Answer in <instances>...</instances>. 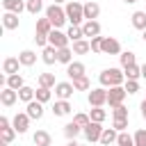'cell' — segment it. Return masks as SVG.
Listing matches in <instances>:
<instances>
[{"label":"cell","instance_id":"obj_1","mask_svg":"<svg viewBox=\"0 0 146 146\" xmlns=\"http://www.w3.org/2000/svg\"><path fill=\"white\" fill-rule=\"evenodd\" d=\"M98 80H100L103 87H121L123 80H125V73H123L121 68H105V71L98 75Z\"/></svg>","mask_w":146,"mask_h":146},{"label":"cell","instance_id":"obj_2","mask_svg":"<svg viewBox=\"0 0 146 146\" xmlns=\"http://www.w3.org/2000/svg\"><path fill=\"white\" fill-rule=\"evenodd\" d=\"M64 11H66V18L71 21V25H82L84 23V5L71 0V2H66Z\"/></svg>","mask_w":146,"mask_h":146},{"label":"cell","instance_id":"obj_3","mask_svg":"<svg viewBox=\"0 0 146 146\" xmlns=\"http://www.w3.org/2000/svg\"><path fill=\"white\" fill-rule=\"evenodd\" d=\"M46 18L52 23V27H55V30H57V27H62V25L68 21V18H66V11H64L59 5H50V7L46 9Z\"/></svg>","mask_w":146,"mask_h":146},{"label":"cell","instance_id":"obj_4","mask_svg":"<svg viewBox=\"0 0 146 146\" xmlns=\"http://www.w3.org/2000/svg\"><path fill=\"white\" fill-rule=\"evenodd\" d=\"M68 34H64V32H59V30H52L50 34H48V46H52V48H57V50H62V48H68Z\"/></svg>","mask_w":146,"mask_h":146},{"label":"cell","instance_id":"obj_5","mask_svg":"<svg viewBox=\"0 0 146 146\" xmlns=\"http://www.w3.org/2000/svg\"><path fill=\"white\" fill-rule=\"evenodd\" d=\"M128 96V91L123 89V87H110V91H107V103H110V107H119V105H123V98Z\"/></svg>","mask_w":146,"mask_h":146},{"label":"cell","instance_id":"obj_6","mask_svg":"<svg viewBox=\"0 0 146 146\" xmlns=\"http://www.w3.org/2000/svg\"><path fill=\"white\" fill-rule=\"evenodd\" d=\"M103 130H105V128H103L100 123L91 121L87 128H82V135H84V139H87V141H91V144H94V141H100V135H103Z\"/></svg>","mask_w":146,"mask_h":146},{"label":"cell","instance_id":"obj_7","mask_svg":"<svg viewBox=\"0 0 146 146\" xmlns=\"http://www.w3.org/2000/svg\"><path fill=\"white\" fill-rule=\"evenodd\" d=\"M105 103H107V89L105 87H98V89L89 91V105L91 107H103Z\"/></svg>","mask_w":146,"mask_h":146},{"label":"cell","instance_id":"obj_8","mask_svg":"<svg viewBox=\"0 0 146 146\" xmlns=\"http://www.w3.org/2000/svg\"><path fill=\"white\" fill-rule=\"evenodd\" d=\"M11 128H14L18 135L27 132V128H30V116H27V112H21V114H16V116H14V121H11Z\"/></svg>","mask_w":146,"mask_h":146},{"label":"cell","instance_id":"obj_9","mask_svg":"<svg viewBox=\"0 0 146 146\" xmlns=\"http://www.w3.org/2000/svg\"><path fill=\"white\" fill-rule=\"evenodd\" d=\"M73 91H75L73 82H57V87H55V96L59 100H68L73 96Z\"/></svg>","mask_w":146,"mask_h":146},{"label":"cell","instance_id":"obj_10","mask_svg":"<svg viewBox=\"0 0 146 146\" xmlns=\"http://www.w3.org/2000/svg\"><path fill=\"white\" fill-rule=\"evenodd\" d=\"M103 52L105 55H121V43L114 36H103Z\"/></svg>","mask_w":146,"mask_h":146},{"label":"cell","instance_id":"obj_11","mask_svg":"<svg viewBox=\"0 0 146 146\" xmlns=\"http://www.w3.org/2000/svg\"><path fill=\"white\" fill-rule=\"evenodd\" d=\"M82 32H84V36H89V39L100 36V23H98V21H84V23H82Z\"/></svg>","mask_w":146,"mask_h":146},{"label":"cell","instance_id":"obj_12","mask_svg":"<svg viewBox=\"0 0 146 146\" xmlns=\"http://www.w3.org/2000/svg\"><path fill=\"white\" fill-rule=\"evenodd\" d=\"M16 100H18V91H14V89H9V87H5V89L0 91V103H2L5 107H11Z\"/></svg>","mask_w":146,"mask_h":146},{"label":"cell","instance_id":"obj_13","mask_svg":"<svg viewBox=\"0 0 146 146\" xmlns=\"http://www.w3.org/2000/svg\"><path fill=\"white\" fill-rule=\"evenodd\" d=\"M25 112H27V116H30V119H36V121H39V119L43 116V103H39V100L34 98L32 103H27Z\"/></svg>","mask_w":146,"mask_h":146},{"label":"cell","instance_id":"obj_14","mask_svg":"<svg viewBox=\"0 0 146 146\" xmlns=\"http://www.w3.org/2000/svg\"><path fill=\"white\" fill-rule=\"evenodd\" d=\"M98 14H100V5L98 2H94V0L84 2V21H96Z\"/></svg>","mask_w":146,"mask_h":146},{"label":"cell","instance_id":"obj_15","mask_svg":"<svg viewBox=\"0 0 146 146\" xmlns=\"http://www.w3.org/2000/svg\"><path fill=\"white\" fill-rule=\"evenodd\" d=\"M66 75H68L71 80L82 78V75H84V64H82V62H71V64L66 66Z\"/></svg>","mask_w":146,"mask_h":146},{"label":"cell","instance_id":"obj_16","mask_svg":"<svg viewBox=\"0 0 146 146\" xmlns=\"http://www.w3.org/2000/svg\"><path fill=\"white\" fill-rule=\"evenodd\" d=\"M18 66H21L18 57H7V59L2 62V71H5L7 75H16V73H18Z\"/></svg>","mask_w":146,"mask_h":146},{"label":"cell","instance_id":"obj_17","mask_svg":"<svg viewBox=\"0 0 146 146\" xmlns=\"http://www.w3.org/2000/svg\"><path fill=\"white\" fill-rule=\"evenodd\" d=\"M5 87L14 89V91H21V89L25 87V80H23V75H21V73H16V75H7V82H5Z\"/></svg>","mask_w":146,"mask_h":146},{"label":"cell","instance_id":"obj_18","mask_svg":"<svg viewBox=\"0 0 146 146\" xmlns=\"http://www.w3.org/2000/svg\"><path fill=\"white\" fill-rule=\"evenodd\" d=\"M2 7H5V11L21 14V11L25 9V2H23V0H2Z\"/></svg>","mask_w":146,"mask_h":146},{"label":"cell","instance_id":"obj_19","mask_svg":"<svg viewBox=\"0 0 146 146\" xmlns=\"http://www.w3.org/2000/svg\"><path fill=\"white\" fill-rule=\"evenodd\" d=\"M2 25H5V30H16L18 27V14L5 11L2 14Z\"/></svg>","mask_w":146,"mask_h":146},{"label":"cell","instance_id":"obj_20","mask_svg":"<svg viewBox=\"0 0 146 146\" xmlns=\"http://www.w3.org/2000/svg\"><path fill=\"white\" fill-rule=\"evenodd\" d=\"M32 139H34L36 146H50V144H52V137H50V132H46V130H36Z\"/></svg>","mask_w":146,"mask_h":146},{"label":"cell","instance_id":"obj_21","mask_svg":"<svg viewBox=\"0 0 146 146\" xmlns=\"http://www.w3.org/2000/svg\"><path fill=\"white\" fill-rule=\"evenodd\" d=\"M41 59H43V64H55L57 62V48H52V46H46L43 48V52H41Z\"/></svg>","mask_w":146,"mask_h":146},{"label":"cell","instance_id":"obj_22","mask_svg":"<svg viewBox=\"0 0 146 146\" xmlns=\"http://www.w3.org/2000/svg\"><path fill=\"white\" fill-rule=\"evenodd\" d=\"M71 112V103L68 100H57L55 105H52V114L55 116H66Z\"/></svg>","mask_w":146,"mask_h":146},{"label":"cell","instance_id":"obj_23","mask_svg":"<svg viewBox=\"0 0 146 146\" xmlns=\"http://www.w3.org/2000/svg\"><path fill=\"white\" fill-rule=\"evenodd\" d=\"M116 137H119V130H114V128H105L103 135H100V144H103V146H110L112 141H116Z\"/></svg>","mask_w":146,"mask_h":146},{"label":"cell","instance_id":"obj_24","mask_svg":"<svg viewBox=\"0 0 146 146\" xmlns=\"http://www.w3.org/2000/svg\"><path fill=\"white\" fill-rule=\"evenodd\" d=\"M52 30H55V27H52V23H50L48 18H39V21H36V34H43V36H48Z\"/></svg>","mask_w":146,"mask_h":146},{"label":"cell","instance_id":"obj_25","mask_svg":"<svg viewBox=\"0 0 146 146\" xmlns=\"http://www.w3.org/2000/svg\"><path fill=\"white\" fill-rule=\"evenodd\" d=\"M80 132H82V128H80L75 121H71V123H66V125H64V135H66V139H68V141H71V139H75Z\"/></svg>","mask_w":146,"mask_h":146},{"label":"cell","instance_id":"obj_26","mask_svg":"<svg viewBox=\"0 0 146 146\" xmlns=\"http://www.w3.org/2000/svg\"><path fill=\"white\" fill-rule=\"evenodd\" d=\"M130 18H132V27H137L141 32L146 30V11H135Z\"/></svg>","mask_w":146,"mask_h":146},{"label":"cell","instance_id":"obj_27","mask_svg":"<svg viewBox=\"0 0 146 146\" xmlns=\"http://www.w3.org/2000/svg\"><path fill=\"white\" fill-rule=\"evenodd\" d=\"M91 50V43L87 39H80V41H73V52L75 55H87Z\"/></svg>","mask_w":146,"mask_h":146},{"label":"cell","instance_id":"obj_28","mask_svg":"<svg viewBox=\"0 0 146 146\" xmlns=\"http://www.w3.org/2000/svg\"><path fill=\"white\" fill-rule=\"evenodd\" d=\"M57 62L68 66V64L73 62V48H62V50H57Z\"/></svg>","mask_w":146,"mask_h":146},{"label":"cell","instance_id":"obj_29","mask_svg":"<svg viewBox=\"0 0 146 146\" xmlns=\"http://www.w3.org/2000/svg\"><path fill=\"white\" fill-rule=\"evenodd\" d=\"M18 62H21V66H32V64L36 62V55H34L32 50H23V52L18 55Z\"/></svg>","mask_w":146,"mask_h":146},{"label":"cell","instance_id":"obj_30","mask_svg":"<svg viewBox=\"0 0 146 146\" xmlns=\"http://www.w3.org/2000/svg\"><path fill=\"white\" fill-rule=\"evenodd\" d=\"M18 98H21L23 103H32V100L36 98V91H34L32 87H27V84H25V87H23V89L18 91Z\"/></svg>","mask_w":146,"mask_h":146},{"label":"cell","instance_id":"obj_31","mask_svg":"<svg viewBox=\"0 0 146 146\" xmlns=\"http://www.w3.org/2000/svg\"><path fill=\"white\" fill-rule=\"evenodd\" d=\"M123 73H125V80H139V78H141V66L132 64V66L123 68Z\"/></svg>","mask_w":146,"mask_h":146},{"label":"cell","instance_id":"obj_32","mask_svg":"<svg viewBox=\"0 0 146 146\" xmlns=\"http://www.w3.org/2000/svg\"><path fill=\"white\" fill-rule=\"evenodd\" d=\"M39 87H48V89L57 87V82H55V75H52V73H41V75H39Z\"/></svg>","mask_w":146,"mask_h":146},{"label":"cell","instance_id":"obj_33","mask_svg":"<svg viewBox=\"0 0 146 146\" xmlns=\"http://www.w3.org/2000/svg\"><path fill=\"white\" fill-rule=\"evenodd\" d=\"M66 34H68V39H71V41H80V39H84V32H82V25H71Z\"/></svg>","mask_w":146,"mask_h":146},{"label":"cell","instance_id":"obj_34","mask_svg":"<svg viewBox=\"0 0 146 146\" xmlns=\"http://www.w3.org/2000/svg\"><path fill=\"white\" fill-rule=\"evenodd\" d=\"M73 87H75V91H87V89L91 87V82H89V78H87V75H82V78L73 80Z\"/></svg>","mask_w":146,"mask_h":146},{"label":"cell","instance_id":"obj_35","mask_svg":"<svg viewBox=\"0 0 146 146\" xmlns=\"http://www.w3.org/2000/svg\"><path fill=\"white\" fill-rule=\"evenodd\" d=\"M91 121H96V123H103L105 121V116H107V112L103 110V107H91Z\"/></svg>","mask_w":146,"mask_h":146},{"label":"cell","instance_id":"obj_36","mask_svg":"<svg viewBox=\"0 0 146 146\" xmlns=\"http://www.w3.org/2000/svg\"><path fill=\"white\" fill-rule=\"evenodd\" d=\"M25 9H27L30 14H39V11L43 9V0H27V2H25Z\"/></svg>","mask_w":146,"mask_h":146},{"label":"cell","instance_id":"obj_37","mask_svg":"<svg viewBox=\"0 0 146 146\" xmlns=\"http://www.w3.org/2000/svg\"><path fill=\"white\" fill-rule=\"evenodd\" d=\"M119 57H121V66H123V68H128V66H132V64H135V52H130V50L121 52Z\"/></svg>","mask_w":146,"mask_h":146},{"label":"cell","instance_id":"obj_38","mask_svg":"<svg viewBox=\"0 0 146 146\" xmlns=\"http://www.w3.org/2000/svg\"><path fill=\"white\" fill-rule=\"evenodd\" d=\"M50 96H52V94H50L48 87H39V89H36V100H39V103H48Z\"/></svg>","mask_w":146,"mask_h":146},{"label":"cell","instance_id":"obj_39","mask_svg":"<svg viewBox=\"0 0 146 146\" xmlns=\"http://www.w3.org/2000/svg\"><path fill=\"white\" fill-rule=\"evenodd\" d=\"M116 144H119V146H135V139H132L128 132H119V137H116Z\"/></svg>","mask_w":146,"mask_h":146},{"label":"cell","instance_id":"obj_40","mask_svg":"<svg viewBox=\"0 0 146 146\" xmlns=\"http://www.w3.org/2000/svg\"><path fill=\"white\" fill-rule=\"evenodd\" d=\"M73 121H75V123H78L80 128H87V125L91 123V116H89V114H82V112H80V114H75V116H73Z\"/></svg>","mask_w":146,"mask_h":146},{"label":"cell","instance_id":"obj_41","mask_svg":"<svg viewBox=\"0 0 146 146\" xmlns=\"http://www.w3.org/2000/svg\"><path fill=\"white\" fill-rule=\"evenodd\" d=\"M0 137H2V141L11 144L14 137H16V130H14V128H2V130H0Z\"/></svg>","mask_w":146,"mask_h":146},{"label":"cell","instance_id":"obj_42","mask_svg":"<svg viewBox=\"0 0 146 146\" xmlns=\"http://www.w3.org/2000/svg\"><path fill=\"white\" fill-rule=\"evenodd\" d=\"M132 139H135V146H146V130H144V128H139V130L135 132V137H132Z\"/></svg>","mask_w":146,"mask_h":146},{"label":"cell","instance_id":"obj_43","mask_svg":"<svg viewBox=\"0 0 146 146\" xmlns=\"http://www.w3.org/2000/svg\"><path fill=\"white\" fill-rule=\"evenodd\" d=\"M112 114H114V119H128V107H125V105L112 107Z\"/></svg>","mask_w":146,"mask_h":146},{"label":"cell","instance_id":"obj_44","mask_svg":"<svg viewBox=\"0 0 146 146\" xmlns=\"http://www.w3.org/2000/svg\"><path fill=\"white\" fill-rule=\"evenodd\" d=\"M89 43H91V52H103V36H94Z\"/></svg>","mask_w":146,"mask_h":146},{"label":"cell","instance_id":"obj_45","mask_svg":"<svg viewBox=\"0 0 146 146\" xmlns=\"http://www.w3.org/2000/svg\"><path fill=\"white\" fill-rule=\"evenodd\" d=\"M128 94H137L139 91V82L137 80H125V87H123Z\"/></svg>","mask_w":146,"mask_h":146},{"label":"cell","instance_id":"obj_46","mask_svg":"<svg viewBox=\"0 0 146 146\" xmlns=\"http://www.w3.org/2000/svg\"><path fill=\"white\" fill-rule=\"evenodd\" d=\"M114 130H119V132H125V128H128V119H114V125H112Z\"/></svg>","mask_w":146,"mask_h":146},{"label":"cell","instance_id":"obj_47","mask_svg":"<svg viewBox=\"0 0 146 146\" xmlns=\"http://www.w3.org/2000/svg\"><path fill=\"white\" fill-rule=\"evenodd\" d=\"M2 128H11V125H9V119H7V116H0V130H2Z\"/></svg>","mask_w":146,"mask_h":146},{"label":"cell","instance_id":"obj_48","mask_svg":"<svg viewBox=\"0 0 146 146\" xmlns=\"http://www.w3.org/2000/svg\"><path fill=\"white\" fill-rule=\"evenodd\" d=\"M139 107H141V116L146 119V100H141V105H139Z\"/></svg>","mask_w":146,"mask_h":146},{"label":"cell","instance_id":"obj_49","mask_svg":"<svg viewBox=\"0 0 146 146\" xmlns=\"http://www.w3.org/2000/svg\"><path fill=\"white\" fill-rule=\"evenodd\" d=\"M141 78H146V64H141Z\"/></svg>","mask_w":146,"mask_h":146},{"label":"cell","instance_id":"obj_50","mask_svg":"<svg viewBox=\"0 0 146 146\" xmlns=\"http://www.w3.org/2000/svg\"><path fill=\"white\" fill-rule=\"evenodd\" d=\"M66 146H80V144H78V141H75V139H71V141H68V144H66Z\"/></svg>","mask_w":146,"mask_h":146},{"label":"cell","instance_id":"obj_51","mask_svg":"<svg viewBox=\"0 0 146 146\" xmlns=\"http://www.w3.org/2000/svg\"><path fill=\"white\" fill-rule=\"evenodd\" d=\"M62 2H66V0H55V5H62Z\"/></svg>","mask_w":146,"mask_h":146},{"label":"cell","instance_id":"obj_52","mask_svg":"<svg viewBox=\"0 0 146 146\" xmlns=\"http://www.w3.org/2000/svg\"><path fill=\"white\" fill-rule=\"evenodd\" d=\"M123 2H128V5H132V2H137V0H123Z\"/></svg>","mask_w":146,"mask_h":146},{"label":"cell","instance_id":"obj_53","mask_svg":"<svg viewBox=\"0 0 146 146\" xmlns=\"http://www.w3.org/2000/svg\"><path fill=\"white\" fill-rule=\"evenodd\" d=\"M0 146H9V144H7V141H0Z\"/></svg>","mask_w":146,"mask_h":146},{"label":"cell","instance_id":"obj_54","mask_svg":"<svg viewBox=\"0 0 146 146\" xmlns=\"http://www.w3.org/2000/svg\"><path fill=\"white\" fill-rule=\"evenodd\" d=\"M141 36H144V41H146V30H144V32H141Z\"/></svg>","mask_w":146,"mask_h":146},{"label":"cell","instance_id":"obj_55","mask_svg":"<svg viewBox=\"0 0 146 146\" xmlns=\"http://www.w3.org/2000/svg\"><path fill=\"white\" fill-rule=\"evenodd\" d=\"M144 11H146V9H144Z\"/></svg>","mask_w":146,"mask_h":146}]
</instances>
